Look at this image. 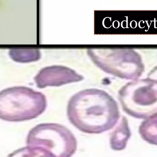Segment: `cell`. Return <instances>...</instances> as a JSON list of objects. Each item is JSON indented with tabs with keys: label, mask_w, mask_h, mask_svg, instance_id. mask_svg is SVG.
Returning <instances> with one entry per match:
<instances>
[{
	"label": "cell",
	"mask_w": 157,
	"mask_h": 157,
	"mask_svg": "<svg viewBox=\"0 0 157 157\" xmlns=\"http://www.w3.org/2000/svg\"><path fill=\"white\" fill-rule=\"evenodd\" d=\"M71 123L87 134H100L114 128L120 115L115 100L107 92L85 89L74 94L67 105Z\"/></svg>",
	"instance_id": "obj_1"
},
{
	"label": "cell",
	"mask_w": 157,
	"mask_h": 157,
	"mask_svg": "<svg viewBox=\"0 0 157 157\" xmlns=\"http://www.w3.org/2000/svg\"><path fill=\"white\" fill-rule=\"evenodd\" d=\"M47 101L41 92L23 86L0 91V119L21 122L36 118L46 110Z\"/></svg>",
	"instance_id": "obj_2"
},
{
	"label": "cell",
	"mask_w": 157,
	"mask_h": 157,
	"mask_svg": "<svg viewBox=\"0 0 157 157\" xmlns=\"http://www.w3.org/2000/svg\"><path fill=\"white\" fill-rule=\"evenodd\" d=\"M118 99L129 116L148 118L157 113V80L148 77L132 80L119 90Z\"/></svg>",
	"instance_id": "obj_3"
},
{
	"label": "cell",
	"mask_w": 157,
	"mask_h": 157,
	"mask_svg": "<svg viewBox=\"0 0 157 157\" xmlns=\"http://www.w3.org/2000/svg\"><path fill=\"white\" fill-rule=\"evenodd\" d=\"M88 55L101 70L122 79H138L144 71L140 56L131 49H92Z\"/></svg>",
	"instance_id": "obj_4"
},
{
	"label": "cell",
	"mask_w": 157,
	"mask_h": 157,
	"mask_svg": "<svg viewBox=\"0 0 157 157\" xmlns=\"http://www.w3.org/2000/svg\"><path fill=\"white\" fill-rule=\"evenodd\" d=\"M26 144L44 148L54 157H72L77 147L72 132L55 123H42L33 127L27 135Z\"/></svg>",
	"instance_id": "obj_5"
},
{
	"label": "cell",
	"mask_w": 157,
	"mask_h": 157,
	"mask_svg": "<svg viewBox=\"0 0 157 157\" xmlns=\"http://www.w3.org/2000/svg\"><path fill=\"white\" fill-rule=\"evenodd\" d=\"M83 79V76L76 71L63 66L45 67L39 71L34 78L39 88L47 86H59L78 82Z\"/></svg>",
	"instance_id": "obj_6"
},
{
	"label": "cell",
	"mask_w": 157,
	"mask_h": 157,
	"mask_svg": "<svg viewBox=\"0 0 157 157\" xmlns=\"http://www.w3.org/2000/svg\"><path fill=\"white\" fill-rule=\"evenodd\" d=\"M131 136L128 119L122 116L114 126L109 139L110 148L115 151L124 150Z\"/></svg>",
	"instance_id": "obj_7"
},
{
	"label": "cell",
	"mask_w": 157,
	"mask_h": 157,
	"mask_svg": "<svg viewBox=\"0 0 157 157\" xmlns=\"http://www.w3.org/2000/svg\"><path fill=\"white\" fill-rule=\"evenodd\" d=\"M139 132L143 140L157 145V113L145 119L141 123Z\"/></svg>",
	"instance_id": "obj_8"
},
{
	"label": "cell",
	"mask_w": 157,
	"mask_h": 157,
	"mask_svg": "<svg viewBox=\"0 0 157 157\" xmlns=\"http://www.w3.org/2000/svg\"><path fill=\"white\" fill-rule=\"evenodd\" d=\"M7 157H54L50 153L39 147L27 145L18 148Z\"/></svg>",
	"instance_id": "obj_9"
},
{
	"label": "cell",
	"mask_w": 157,
	"mask_h": 157,
	"mask_svg": "<svg viewBox=\"0 0 157 157\" xmlns=\"http://www.w3.org/2000/svg\"><path fill=\"white\" fill-rule=\"evenodd\" d=\"M10 58L18 63H29L40 58V52L36 49L30 50H11L9 52Z\"/></svg>",
	"instance_id": "obj_10"
},
{
	"label": "cell",
	"mask_w": 157,
	"mask_h": 157,
	"mask_svg": "<svg viewBox=\"0 0 157 157\" xmlns=\"http://www.w3.org/2000/svg\"><path fill=\"white\" fill-rule=\"evenodd\" d=\"M148 78L157 80V66L155 67L148 74Z\"/></svg>",
	"instance_id": "obj_11"
}]
</instances>
